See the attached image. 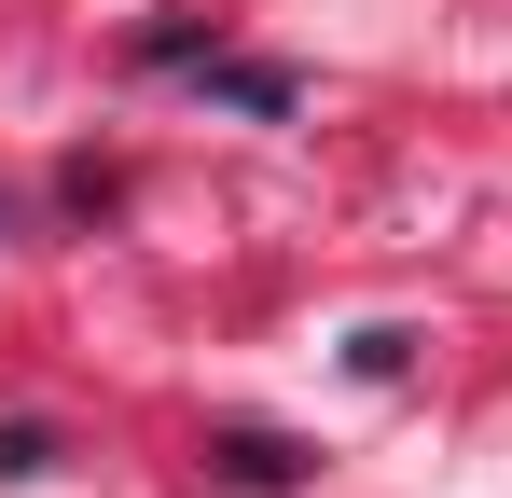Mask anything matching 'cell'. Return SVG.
<instances>
[{"label": "cell", "mask_w": 512, "mask_h": 498, "mask_svg": "<svg viewBox=\"0 0 512 498\" xmlns=\"http://www.w3.org/2000/svg\"><path fill=\"white\" fill-rule=\"evenodd\" d=\"M305 471H319V457H305L291 429H208V485H236V498H291Z\"/></svg>", "instance_id": "1"}, {"label": "cell", "mask_w": 512, "mask_h": 498, "mask_svg": "<svg viewBox=\"0 0 512 498\" xmlns=\"http://www.w3.org/2000/svg\"><path fill=\"white\" fill-rule=\"evenodd\" d=\"M194 70L222 83V97H236V111H263V125H277V111H291V70H263V56H222V42H208V56H194Z\"/></svg>", "instance_id": "2"}, {"label": "cell", "mask_w": 512, "mask_h": 498, "mask_svg": "<svg viewBox=\"0 0 512 498\" xmlns=\"http://www.w3.org/2000/svg\"><path fill=\"white\" fill-rule=\"evenodd\" d=\"M56 471V429L42 415H0V485H42Z\"/></svg>", "instance_id": "3"}, {"label": "cell", "mask_w": 512, "mask_h": 498, "mask_svg": "<svg viewBox=\"0 0 512 498\" xmlns=\"http://www.w3.org/2000/svg\"><path fill=\"white\" fill-rule=\"evenodd\" d=\"M14 222H28V208H14V194H0V249H14Z\"/></svg>", "instance_id": "4"}]
</instances>
